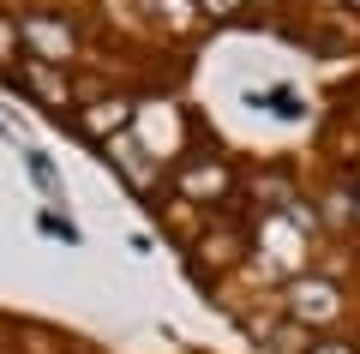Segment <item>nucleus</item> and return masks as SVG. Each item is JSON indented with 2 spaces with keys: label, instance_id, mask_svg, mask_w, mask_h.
Masks as SVG:
<instances>
[{
  "label": "nucleus",
  "instance_id": "1",
  "mask_svg": "<svg viewBox=\"0 0 360 354\" xmlns=\"http://www.w3.org/2000/svg\"><path fill=\"white\" fill-rule=\"evenodd\" d=\"M295 312L300 318H330L336 312V289H330V282H307V289H295Z\"/></svg>",
  "mask_w": 360,
  "mask_h": 354
},
{
  "label": "nucleus",
  "instance_id": "2",
  "mask_svg": "<svg viewBox=\"0 0 360 354\" xmlns=\"http://www.w3.org/2000/svg\"><path fill=\"white\" fill-rule=\"evenodd\" d=\"M25 37L37 42L42 54H66V49H72V37H66L60 25H49V18H30V25H25Z\"/></svg>",
  "mask_w": 360,
  "mask_h": 354
},
{
  "label": "nucleus",
  "instance_id": "3",
  "mask_svg": "<svg viewBox=\"0 0 360 354\" xmlns=\"http://www.w3.org/2000/svg\"><path fill=\"white\" fill-rule=\"evenodd\" d=\"M25 84H30V90H42V96H54V102H60V96H66V84H60V78H54V72H49V66H37V61H30V66H25Z\"/></svg>",
  "mask_w": 360,
  "mask_h": 354
},
{
  "label": "nucleus",
  "instance_id": "4",
  "mask_svg": "<svg viewBox=\"0 0 360 354\" xmlns=\"http://www.w3.org/2000/svg\"><path fill=\"white\" fill-rule=\"evenodd\" d=\"M90 127H96V132H115V127H127V102H96Z\"/></svg>",
  "mask_w": 360,
  "mask_h": 354
},
{
  "label": "nucleus",
  "instance_id": "5",
  "mask_svg": "<svg viewBox=\"0 0 360 354\" xmlns=\"http://www.w3.org/2000/svg\"><path fill=\"white\" fill-rule=\"evenodd\" d=\"M312 354H354V348H348V342H319Z\"/></svg>",
  "mask_w": 360,
  "mask_h": 354
},
{
  "label": "nucleus",
  "instance_id": "6",
  "mask_svg": "<svg viewBox=\"0 0 360 354\" xmlns=\"http://www.w3.org/2000/svg\"><path fill=\"white\" fill-rule=\"evenodd\" d=\"M205 6H210V13H229V6H234V0H205Z\"/></svg>",
  "mask_w": 360,
  "mask_h": 354
},
{
  "label": "nucleus",
  "instance_id": "7",
  "mask_svg": "<svg viewBox=\"0 0 360 354\" xmlns=\"http://www.w3.org/2000/svg\"><path fill=\"white\" fill-rule=\"evenodd\" d=\"M354 6H360V0H354Z\"/></svg>",
  "mask_w": 360,
  "mask_h": 354
}]
</instances>
